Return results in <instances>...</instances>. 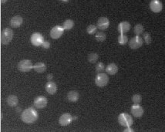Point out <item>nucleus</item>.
<instances>
[{
  "instance_id": "f257e3e1",
  "label": "nucleus",
  "mask_w": 165,
  "mask_h": 132,
  "mask_svg": "<svg viewBox=\"0 0 165 132\" xmlns=\"http://www.w3.org/2000/svg\"><path fill=\"white\" fill-rule=\"evenodd\" d=\"M38 117H39L38 112L33 107L26 108L23 111L21 114L22 120L26 124H33L36 122Z\"/></svg>"
},
{
  "instance_id": "f03ea898",
  "label": "nucleus",
  "mask_w": 165,
  "mask_h": 132,
  "mask_svg": "<svg viewBox=\"0 0 165 132\" xmlns=\"http://www.w3.org/2000/svg\"><path fill=\"white\" fill-rule=\"evenodd\" d=\"M118 122L121 126L128 128V127H131L134 120H133L132 117L130 116L129 114L122 113L118 116Z\"/></svg>"
},
{
  "instance_id": "7ed1b4c3",
  "label": "nucleus",
  "mask_w": 165,
  "mask_h": 132,
  "mask_svg": "<svg viewBox=\"0 0 165 132\" xmlns=\"http://www.w3.org/2000/svg\"><path fill=\"white\" fill-rule=\"evenodd\" d=\"M13 38V31L10 28H6L1 33V43L7 45L12 41Z\"/></svg>"
},
{
  "instance_id": "20e7f679",
  "label": "nucleus",
  "mask_w": 165,
  "mask_h": 132,
  "mask_svg": "<svg viewBox=\"0 0 165 132\" xmlns=\"http://www.w3.org/2000/svg\"><path fill=\"white\" fill-rule=\"evenodd\" d=\"M109 77L106 74L103 73H99L97 74L95 78V84L99 88H104L108 84Z\"/></svg>"
},
{
  "instance_id": "39448f33",
  "label": "nucleus",
  "mask_w": 165,
  "mask_h": 132,
  "mask_svg": "<svg viewBox=\"0 0 165 132\" xmlns=\"http://www.w3.org/2000/svg\"><path fill=\"white\" fill-rule=\"evenodd\" d=\"M33 69V65L31 60H23L18 63V70L21 72H29Z\"/></svg>"
},
{
  "instance_id": "423d86ee",
  "label": "nucleus",
  "mask_w": 165,
  "mask_h": 132,
  "mask_svg": "<svg viewBox=\"0 0 165 132\" xmlns=\"http://www.w3.org/2000/svg\"><path fill=\"white\" fill-rule=\"evenodd\" d=\"M30 42L35 47H39L43 44L44 42L43 35L39 33H34L32 34L31 38H30Z\"/></svg>"
},
{
  "instance_id": "0eeeda50",
  "label": "nucleus",
  "mask_w": 165,
  "mask_h": 132,
  "mask_svg": "<svg viewBox=\"0 0 165 132\" xmlns=\"http://www.w3.org/2000/svg\"><path fill=\"white\" fill-rule=\"evenodd\" d=\"M144 41L140 36H136L133 37L132 39L129 41V46L132 50H137L142 47Z\"/></svg>"
},
{
  "instance_id": "6e6552de",
  "label": "nucleus",
  "mask_w": 165,
  "mask_h": 132,
  "mask_svg": "<svg viewBox=\"0 0 165 132\" xmlns=\"http://www.w3.org/2000/svg\"><path fill=\"white\" fill-rule=\"evenodd\" d=\"M130 112L135 117H140L144 114V108L139 104H134L130 108Z\"/></svg>"
},
{
  "instance_id": "1a4fd4ad",
  "label": "nucleus",
  "mask_w": 165,
  "mask_h": 132,
  "mask_svg": "<svg viewBox=\"0 0 165 132\" xmlns=\"http://www.w3.org/2000/svg\"><path fill=\"white\" fill-rule=\"evenodd\" d=\"M47 97L44 96H38L34 99V106L38 109H43L47 107Z\"/></svg>"
},
{
  "instance_id": "9d476101",
  "label": "nucleus",
  "mask_w": 165,
  "mask_h": 132,
  "mask_svg": "<svg viewBox=\"0 0 165 132\" xmlns=\"http://www.w3.org/2000/svg\"><path fill=\"white\" fill-rule=\"evenodd\" d=\"M150 9L154 13H158L163 9V4L160 0H152L150 2Z\"/></svg>"
},
{
  "instance_id": "9b49d317",
  "label": "nucleus",
  "mask_w": 165,
  "mask_h": 132,
  "mask_svg": "<svg viewBox=\"0 0 165 132\" xmlns=\"http://www.w3.org/2000/svg\"><path fill=\"white\" fill-rule=\"evenodd\" d=\"M63 32H64V29L63 28V26H54V27L51 29V38H52V39H59V38L63 34Z\"/></svg>"
},
{
  "instance_id": "f8f14e48",
  "label": "nucleus",
  "mask_w": 165,
  "mask_h": 132,
  "mask_svg": "<svg viewBox=\"0 0 165 132\" xmlns=\"http://www.w3.org/2000/svg\"><path fill=\"white\" fill-rule=\"evenodd\" d=\"M73 120V117L70 114L68 113H66V114H63L61 115V117H60V120H59V122L61 126H67L70 123L72 122Z\"/></svg>"
},
{
  "instance_id": "ddd939ff",
  "label": "nucleus",
  "mask_w": 165,
  "mask_h": 132,
  "mask_svg": "<svg viewBox=\"0 0 165 132\" xmlns=\"http://www.w3.org/2000/svg\"><path fill=\"white\" fill-rule=\"evenodd\" d=\"M110 26V21L107 17H100L97 20V26L100 30H105L109 27Z\"/></svg>"
},
{
  "instance_id": "4468645a",
  "label": "nucleus",
  "mask_w": 165,
  "mask_h": 132,
  "mask_svg": "<svg viewBox=\"0 0 165 132\" xmlns=\"http://www.w3.org/2000/svg\"><path fill=\"white\" fill-rule=\"evenodd\" d=\"M131 28V26H130V23L126 21L121 22V23L118 25V27H117V30L121 34H124V33H126L129 31Z\"/></svg>"
},
{
  "instance_id": "2eb2a0df",
  "label": "nucleus",
  "mask_w": 165,
  "mask_h": 132,
  "mask_svg": "<svg viewBox=\"0 0 165 132\" xmlns=\"http://www.w3.org/2000/svg\"><path fill=\"white\" fill-rule=\"evenodd\" d=\"M46 90L47 93L50 95H53L57 93V86L54 82L48 81L46 84Z\"/></svg>"
},
{
  "instance_id": "dca6fc26",
  "label": "nucleus",
  "mask_w": 165,
  "mask_h": 132,
  "mask_svg": "<svg viewBox=\"0 0 165 132\" xmlns=\"http://www.w3.org/2000/svg\"><path fill=\"white\" fill-rule=\"evenodd\" d=\"M23 19L20 16H13L10 20V25L13 28L20 27V26L23 24Z\"/></svg>"
},
{
  "instance_id": "f3484780",
  "label": "nucleus",
  "mask_w": 165,
  "mask_h": 132,
  "mask_svg": "<svg viewBox=\"0 0 165 132\" xmlns=\"http://www.w3.org/2000/svg\"><path fill=\"white\" fill-rule=\"evenodd\" d=\"M79 97H80V93H78L76 90H70L67 93V99L70 102H72V103H75V102L78 101Z\"/></svg>"
},
{
  "instance_id": "a211bd4d",
  "label": "nucleus",
  "mask_w": 165,
  "mask_h": 132,
  "mask_svg": "<svg viewBox=\"0 0 165 132\" xmlns=\"http://www.w3.org/2000/svg\"><path fill=\"white\" fill-rule=\"evenodd\" d=\"M33 69L35 70L36 72L38 73V74H43L47 70V66L46 64L43 62H38L36 63L34 65H33Z\"/></svg>"
},
{
  "instance_id": "6ab92c4d",
  "label": "nucleus",
  "mask_w": 165,
  "mask_h": 132,
  "mask_svg": "<svg viewBox=\"0 0 165 132\" xmlns=\"http://www.w3.org/2000/svg\"><path fill=\"white\" fill-rule=\"evenodd\" d=\"M105 70H106V72L110 75H114L118 72V66L117 64L112 63L108 64Z\"/></svg>"
},
{
  "instance_id": "aec40b11",
  "label": "nucleus",
  "mask_w": 165,
  "mask_h": 132,
  "mask_svg": "<svg viewBox=\"0 0 165 132\" xmlns=\"http://www.w3.org/2000/svg\"><path fill=\"white\" fill-rule=\"evenodd\" d=\"M6 101L10 107H16L19 104V99L16 95H9L7 97Z\"/></svg>"
},
{
  "instance_id": "412c9836",
  "label": "nucleus",
  "mask_w": 165,
  "mask_h": 132,
  "mask_svg": "<svg viewBox=\"0 0 165 132\" xmlns=\"http://www.w3.org/2000/svg\"><path fill=\"white\" fill-rule=\"evenodd\" d=\"M99 59V55L96 53H89L87 56V60L90 63H95L97 62V60Z\"/></svg>"
},
{
  "instance_id": "4be33fe9",
  "label": "nucleus",
  "mask_w": 165,
  "mask_h": 132,
  "mask_svg": "<svg viewBox=\"0 0 165 132\" xmlns=\"http://www.w3.org/2000/svg\"><path fill=\"white\" fill-rule=\"evenodd\" d=\"M74 26V22L72 20H66L63 24V28L66 30H70Z\"/></svg>"
},
{
  "instance_id": "5701e85b",
  "label": "nucleus",
  "mask_w": 165,
  "mask_h": 132,
  "mask_svg": "<svg viewBox=\"0 0 165 132\" xmlns=\"http://www.w3.org/2000/svg\"><path fill=\"white\" fill-rule=\"evenodd\" d=\"M144 28L141 24L138 23L134 26V33H135L137 36L141 35L142 33H144Z\"/></svg>"
},
{
  "instance_id": "b1692460",
  "label": "nucleus",
  "mask_w": 165,
  "mask_h": 132,
  "mask_svg": "<svg viewBox=\"0 0 165 132\" xmlns=\"http://www.w3.org/2000/svg\"><path fill=\"white\" fill-rule=\"evenodd\" d=\"M118 43L121 45H125L128 42V38L124 34H121V35L118 36V39H117Z\"/></svg>"
},
{
  "instance_id": "393cba45",
  "label": "nucleus",
  "mask_w": 165,
  "mask_h": 132,
  "mask_svg": "<svg viewBox=\"0 0 165 132\" xmlns=\"http://www.w3.org/2000/svg\"><path fill=\"white\" fill-rule=\"evenodd\" d=\"M95 38L97 42H103L106 39V34L103 32H98L96 33Z\"/></svg>"
},
{
  "instance_id": "a878e982",
  "label": "nucleus",
  "mask_w": 165,
  "mask_h": 132,
  "mask_svg": "<svg viewBox=\"0 0 165 132\" xmlns=\"http://www.w3.org/2000/svg\"><path fill=\"white\" fill-rule=\"evenodd\" d=\"M97 26L95 25H89V26L86 29V32H87L88 34L89 35H93V34H95L97 33Z\"/></svg>"
},
{
  "instance_id": "bb28decb",
  "label": "nucleus",
  "mask_w": 165,
  "mask_h": 132,
  "mask_svg": "<svg viewBox=\"0 0 165 132\" xmlns=\"http://www.w3.org/2000/svg\"><path fill=\"white\" fill-rule=\"evenodd\" d=\"M104 65H103V63L102 62H99L97 63V65H96V71H97V73H101L103 72V70H104Z\"/></svg>"
},
{
  "instance_id": "cd10ccee",
  "label": "nucleus",
  "mask_w": 165,
  "mask_h": 132,
  "mask_svg": "<svg viewBox=\"0 0 165 132\" xmlns=\"http://www.w3.org/2000/svg\"><path fill=\"white\" fill-rule=\"evenodd\" d=\"M142 101V97L140 94H134L132 97V101L134 104H140Z\"/></svg>"
},
{
  "instance_id": "c85d7f7f",
  "label": "nucleus",
  "mask_w": 165,
  "mask_h": 132,
  "mask_svg": "<svg viewBox=\"0 0 165 132\" xmlns=\"http://www.w3.org/2000/svg\"><path fill=\"white\" fill-rule=\"evenodd\" d=\"M144 41H145V43L147 44H150V43H151L152 39H151V36L150 35V33H145L144 34Z\"/></svg>"
},
{
  "instance_id": "c756f323",
  "label": "nucleus",
  "mask_w": 165,
  "mask_h": 132,
  "mask_svg": "<svg viewBox=\"0 0 165 132\" xmlns=\"http://www.w3.org/2000/svg\"><path fill=\"white\" fill-rule=\"evenodd\" d=\"M42 46H43V47L44 49H49L50 47V43L49 41H44L43 44H42Z\"/></svg>"
},
{
  "instance_id": "7c9ffc66",
  "label": "nucleus",
  "mask_w": 165,
  "mask_h": 132,
  "mask_svg": "<svg viewBox=\"0 0 165 132\" xmlns=\"http://www.w3.org/2000/svg\"><path fill=\"white\" fill-rule=\"evenodd\" d=\"M124 131V132H133L134 131V129H132V128H130V127H128V128H126V129H125Z\"/></svg>"
},
{
  "instance_id": "2f4dec72",
  "label": "nucleus",
  "mask_w": 165,
  "mask_h": 132,
  "mask_svg": "<svg viewBox=\"0 0 165 132\" xmlns=\"http://www.w3.org/2000/svg\"><path fill=\"white\" fill-rule=\"evenodd\" d=\"M52 78H53V76H52V74H49L48 76H47V80H48L49 81H51Z\"/></svg>"
},
{
  "instance_id": "473e14b6",
  "label": "nucleus",
  "mask_w": 165,
  "mask_h": 132,
  "mask_svg": "<svg viewBox=\"0 0 165 132\" xmlns=\"http://www.w3.org/2000/svg\"><path fill=\"white\" fill-rule=\"evenodd\" d=\"M6 2H7V0H1V3H2V4H4Z\"/></svg>"
},
{
  "instance_id": "72a5a7b5",
  "label": "nucleus",
  "mask_w": 165,
  "mask_h": 132,
  "mask_svg": "<svg viewBox=\"0 0 165 132\" xmlns=\"http://www.w3.org/2000/svg\"><path fill=\"white\" fill-rule=\"evenodd\" d=\"M62 1H63V2H67V1H69V0H62Z\"/></svg>"
}]
</instances>
